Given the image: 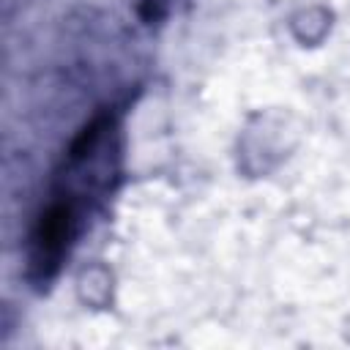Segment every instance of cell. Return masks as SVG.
<instances>
[{
	"mask_svg": "<svg viewBox=\"0 0 350 350\" xmlns=\"http://www.w3.org/2000/svg\"><path fill=\"white\" fill-rule=\"evenodd\" d=\"M71 232H74V205L71 202L49 205L33 232V265L41 273H49L60 262Z\"/></svg>",
	"mask_w": 350,
	"mask_h": 350,
	"instance_id": "cell-1",
	"label": "cell"
}]
</instances>
